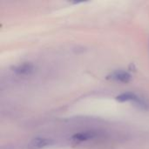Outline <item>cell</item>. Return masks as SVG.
I'll return each instance as SVG.
<instances>
[{"instance_id":"obj_5","label":"cell","mask_w":149,"mask_h":149,"mask_svg":"<svg viewBox=\"0 0 149 149\" xmlns=\"http://www.w3.org/2000/svg\"><path fill=\"white\" fill-rule=\"evenodd\" d=\"M116 100L120 102H127V101H130V100H136L137 96L132 93H122V94L117 96Z\"/></svg>"},{"instance_id":"obj_3","label":"cell","mask_w":149,"mask_h":149,"mask_svg":"<svg viewBox=\"0 0 149 149\" xmlns=\"http://www.w3.org/2000/svg\"><path fill=\"white\" fill-rule=\"evenodd\" d=\"M111 79L120 81V82L127 83L131 79V75L128 72H126L123 71H117L111 74Z\"/></svg>"},{"instance_id":"obj_2","label":"cell","mask_w":149,"mask_h":149,"mask_svg":"<svg viewBox=\"0 0 149 149\" xmlns=\"http://www.w3.org/2000/svg\"><path fill=\"white\" fill-rule=\"evenodd\" d=\"M52 144V141L45 138H36L34 139L31 144H30V149H41L49 146Z\"/></svg>"},{"instance_id":"obj_4","label":"cell","mask_w":149,"mask_h":149,"mask_svg":"<svg viewBox=\"0 0 149 149\" xmlns=\"http://www.w3.org/2000/svg\"><path fill=\"white\" fill-rule=\"evenodd\" d=\"M95 137V134L93 132H85V133H79L76 134L72 136V140L76 141H86L89 140H92Z\"/></svg>"},{"instance_id":"obj_1","label":"cell","mask_w":149,"mask_h":149,"mask_svg":"<svg viewBox=\"0 0 149 149\" xmlns=\"http://www.w3.org/2000/svg\"><path fill=\"white\" fill-rule=\"evenodd\" d=\"M34 66L31 63H23L12 68V71L18 75H27L33 72Z\"/></svg>"}]
</instances>
